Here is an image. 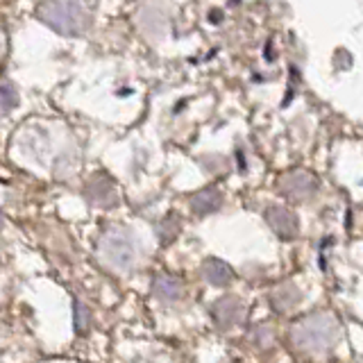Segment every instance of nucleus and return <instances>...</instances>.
<instances>
[{
  "label": "nucleus",
  "mask_w": 363,
  "mask_h": 363,
  "mask_svg": "<svg viewBox=\"0 0 363 363\" xmlns=\"http://www.w3.org/2000/svg\"><path fill=\"white\" fill-rule=\"evenodd\" d=\"M39 18L62 34H79L89 26L86 9L79 0H45L37 9Z\"/></svg>",
  "instance_id": "obj_1"
},
{
  "label": "nucleus",
  "mask_w": 363,
  "mask_h": 363,
  "mask_svg": "<svg viewBox=\"0 0 363 363\" xmlns=\"http://www.w3.org/2000/svg\"><path fill=\"white\" fill-rule=\"evenodd\" d=\"M279 191L293 200H306L315 191V182L309 173L298 170V173H289L279 179Z\"/></svg>",
  "instance_id": "obj_2"
},
{
  "label": "nucleus",
  "mask_w": 363,
  "mask_h": 363,
  "mask_svg": "<svg viewBox=\"0 0 363 363\" xmlns=\"http://www.w3.org/2000/svg\"><path fill=\"white\" fill-rule=\"evenodd\" d=\"M268 223L272 225V230H275L284 238H291L295 232H298V223H295V216L289 209H284V207H272L268 211Z\"/></svg>",
  "instance_id": "obj_3"
},
{
  "label": "nucleus",
  "mask_w": 363,
  "mask_h": 363,
  "mask_svg": "<svg viewBox=\"0 0 363 363\" xmlns=\"http://www.w3.org/2000/svg\"><path fill=\"white\" fill-rule=\"evenodd\" d=\"M218 204H220V196L216 191H204V193H200V196L193 198V209L200 211V213L213 211Z\"/></svg>",
  "instance_id": "obj_4"
},
{
  "label": "nucleus",
  "mask_w": 363,
  "mask_h": 363,
  "mask_svg": "<svg viewBox=\"0 0 363 363\" xmlns=\"http://www.w3.org/2000/svg\"><path fill=\"white\" fill-rule=\"evenodd\" d=\"M18 105V94L11 84H0V113H7Z\"/></svg>",
  "instance_id": "obj_5"
},
{
  "label": "nucleus",
  "mask_w": 363,
  "mask_h": 363,
  "mask_svg": "<svg viewBox=\"0 0 363 363\" xmlns=\"http://www.w3.org/2000/svg\"><path fill=\"white\" fill-rule=\"evenodd\" d=\"M204 272H207V279L213 284H223V281L230 279V270H227L223 264H218V261H209Z\"/></svg>",
  "instance_id": "obj_6"
},
{
  "label": "nucleus",
  "mask_w": 363,
  "mask_h": 363,
  "mask_svg": "<svg viewBox=\"0 0 363 363\" xmlns=\"http://www.w3.org/2000/svg\"><path fill=\"white\" fill-rule=\"evenodd\" d=\"M5 52V37H3V32H0V57H3Z\"/></svg>",
  "instance_id": "obj_7"
}]
</instances>
